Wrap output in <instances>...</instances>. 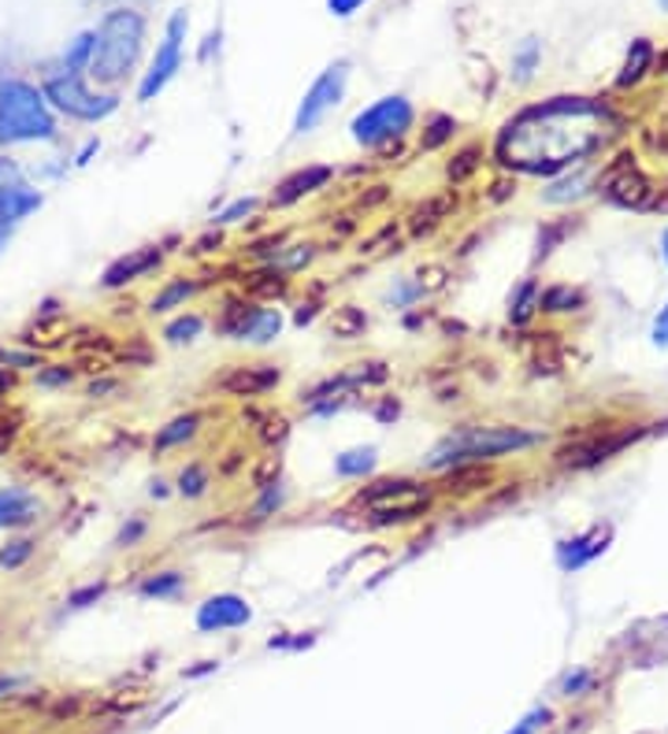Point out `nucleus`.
I'll return each mask as SVG.
<instances>
[{"label":"nucleus","mask_w":668,"mask_h":734,"mask_svg":"<svg viewBox=\"0 0 668 734\" xmlns=\"http://www.w3.org/2000/svg\"><path fill=\"white\" fill-rule=\"evenodd\" d=\"M606 120V108L583 97H557L543 108L524 112L505 126L497 156L527 175H557L572 159H583L602 145L594 123Z\"/></svg>","instance_id":"nucleus-1"},{"label":"nucleus","mask_w":668,"mask_h":734,"mask_svg":"<svg viewBox=\"0 0 668 734\" xmlns=\"http://www.w3.org/2000/svg\"><path fill=\"white\" fill-rule=\"evenodd\" d=\"M145 41V19L131 12V8H115L101 19L97 34H93V56L90 71L97 82H120L134 71L137 56H142Z\"/></svg>","instance_id":"nucleus-2"},{"label":"nucleus","mask_w":668,"mask_h":734,"mask_svg":"<svg viewBox=\"0 0 668 734\" xmlns=\"http://www.w3.org/2000/svg\"><path fill=\"white\" fill-rule=\"evenodd\" d=\"M52 137H56V120L49 112L45 93L23 79L0 82V145L52 142Z\"/></svg>","instance_id":"nucleus-3"},{"label":"nucleus","mask_w":668,"mask_h":734,"mask_svg":"<svg viewBox=\"0 0 668 734\" xmlns=\"http://www.w3.org/2000/svg\"><path fill=\"white\" fill-rule=\"evenodd\" d=\"M538 445V434L520 431V427H469L453 438H445L442 445H434V453L428 456L431 467H458V464H472V461H494L502 453H516V449H532Z\"/></svg>","instance_id":"nucleus-4"},{"label":"nucleus","mask_w":668,"mask_h":734,"mask_svg":"<svg viewBox=\"0 0 668 734\" xmlns=\"http://www.w3.org/2000/svg\"><path fill=\"white\" fill-rule=\"evenodd\" d=\"M41 93H45V101L56 112H68V115H74V120H86V123L109 120V115L120 108V101H115V97H97V93H93L86 82H82L79 71L52 74Z\"/></svg>","instance_id":"nucleus-5"},{"label":"nucleus","mask_w":668,"mask_h":734,"mask_svg":"<svg viewBox=\"0 0 668 734\" xmlns=\"http://www.w3.org/2000/svg\"><path fill=\"white\" fill-rule=\"evenodd\" d=\"M412 120H417V112H412V104L405 97H383V101L371 104V108L360 112L349 131H353L360 145L379 148L387 142H398V137L412 126Z\"/></svg>","instance_id":"nucleus-6"},{"label":"nucleus","mask_w":668,"mask_h":734,"mask_svg":"<svg viewBox=\"0 0 668 734\" xmlns=\"http://www.w3.org/2000/svg\"><path fill=\"white\" fill-rule=\"evenodd\" d=\"M357 502L379 519H412L431 505V494L423 486L409 483V478H383V483L360 489Z\"/></svg>","instance_id":"nucleus-7"},{"label":"nucleus","mask_w":668,"mask_h":734,"mask_svg":"<svg viewBox=\"0 0 668 734\" xmlns=\"http://www.w3.org/2000/svg\"><path fill=\"white\" fill-rule=\"evenodd\" d=\"M346 79H349V63L338 60V63H331V68L320 74V79L312 82L309 93H305V101H301V108H297V120H294L297 134H309V131H316V126L323 123V115L331 112L338 101H342Z\"/></svg>","instance_id":"nucleus-8"},{"label":"nucleus","mask_w":668,"mask_h":734,"mask_svg":"<svg viewBox=\"0 0 668 734\" xmlns=\"http://www.w3.org/2000/svg\"><path fill=\"white\" fill-rule=\"evenodd\" d=\"M183 41H186V12H175L167 19V34H164V45L156 49L153 63H148L142 86H137V101H153L156 93H161L167 82L175 79V71L183 68Z\"/></svg>","instance_id":"nucleus-9"},{"label":"nucleus","mask_w":668,"mask_h":734,"mask_svg":"<svg viewBox=\"0 0 668 734\" xmlns=\"http://www.w3.org/2000/svg\"><path fill=\"white\" fill-rule=\"evenodd\" d=\"M602 194L617 208H635V211H650L657 200V189L646 183V175L631 164V156H620L609 167L606 178H602Z\"/></svg>","instance_id":"nucleus-10"},{"label":"nucleus","mask_w":668,"mask_h":734,"mask_svg":"<svg viewBox=\"0 0 668 734\" xmlns=\"http://www.w3.org/2000/svg\"><path fill=\"white\" fill-rule=\"evenodd\" d=\"M643 427L639 431H620V434H598V438H583V442H572L565 449L557 453V464L561 467H594L602 461H609V456H617L620 449H628L631 442L643 438Z\"/></svg>","instance_id":"nucleus-11"},{"label":"nucleus","mask_w":668,"mask_h":734,"mask_svg":"<svg viewBox=\"0 0 668 734\" xmlns=\"http://www.w3.org/2000/svg\"><path fill=\"white\" fill-rule=\"evenodd\" d=\"M38 208H41V194L27 183V175L19 172L12 159H0V216L8 223H19Z\"/></svg>","instance_id":"nucleus-12"},{"label":"nucleus","mask_w":668,"mask_h":734,"mask_svg":"<svg viewBox=\"0 0 668 734\" xmlns=\"http://www.w3.org/2000/svg\"><path fill=\"white\" fill-rule=\"evenodd\" d=\"M609 538H613V527L606 524V527H590V530H583V535H576V538H565L557 546V568L561 571H579V568H587V564L594 560V557H602V552L609 549Z\"/></svg>","instance_id":"nucleus-13"},{"label":"nucleus","mask_w":668,"mask_h":734,"mask_svg":"<svg viewBox=\"0 0 668 734\" xmlns=\"http://www.w3.org/2000/svg\"><path fill=\"white\" fill-rule=\"evenodd\" d=\"M249 623V604L235 598V593H219V598H208L197 609V627L201 631H227V627H241Z\"/></svg>","instance_id":"nucleus-14"},{"label":"nucleus","mask_w":668,"mask_h":734,"mask_svg":"<svg viewBox=\"0 0 668 734\" xmlns=\"http://www.w3.org/2000/svg\"><path fill=\"white\" fill-rule=\"evenodd\" d=\"M331 167H320V164H312V167H301V172H294L290 178H282L279 186H275V194H271V205L275 208H286V205H294V200H301V197H309V194H316V189H323L327 183H331Z\"/></svg>","instance_id":"nucleus-15"},{"label":"nucleus","mask_w":668,"mask_h":734,"mask_svg":"<svg viewBox=\"0 0 668 734\" xmlns=\"http://www.w3.org/2000/svg\"><path fill=\"white\" fill-rule=\"evenodd\" d=\"M279 368H268V364H260V368H235V371H227V375L219 379V390H227V393H235V397H260V393H268V390H275L279 386Z\"/></svg>","instance_id":"nucleus-16"},{"label":"nucleus","mask_w":668,"mask_h":734,"mask_svg":"<svg viewBox=\"0 0 668 734\" xmlns=\"http://www.w3.org/2000/svg\"><path fill=\"white\" fill-rule=\"evenodd\" d=\"M161 263V249L156 245H148V249H134V252H126V257H120L115 263H109V271H104V286L109 290H115V286H126V282H134V279H142V275H148Z\"/></svg>","instance_id":"nucleus-17"},{"label":"nucleus","mask_w":668,"mask_h":734,"mask_svg":"<svg viewBox=\"0 0 668 734\" xmlns=\"http://www.w3.org/2000/svg\"><path fill=\"white\" fill-rule=\"evenodd\" d=\"M38 497L27 489H0V527H27L38 519Z\"/></svg>","instance_id":"nucleus-18"},{"label":"nucleus","mask_w":668,"mask_h":734,"mask_svg":"<svg viewBox=\"0 0 668 734\" xmlns=\"http://www.w3.org/2000/svg\"><path fill=\"white\" fill-rule=\"evenodd\" d=\"M264 308L257 304H246V301H230L227 312L219 319V331L230 334V338H253V327H257Z\"/></svg>","instance_id":"nucleus-19"},{"label":"nucleus","mask_w":668,"mask_h":734,"mask_svg":"<svg viewBox=\"0 0 668 734\" xmlns=\"http://www.w3.org/2000/svg\"><path fill=\"white\" fill-rule=\"evenodd\" d=\"M491 467H483V464H458V467H450L445 472V489H458V494H472V489H483L486 483H491Z\"/></svg>","instance_id":"nucleus-20"},{"label":"nucleus","mask_w":668,"mask_h":734,"mask_svg":"<svg viewBox=\"0 0 668 734\" xmlns=\"http://www.w3.org/2000/svg\"><path fill=\"white\" fill-rule=\"evenodd\" d=\"M650 63H654V49H650V41L639 38V41H635V45H631V52H628V63H624V71H620L617 86H620V90L635 86V82H639L643 74L650 71Z\"/></svg>","instance_id":"nucleus-21"},{"label":"nucleus","mask_w":668,"mask_h":734,"mask_svg":"<svg viewBox=\"0 0 668 734\" xmlns=\"http://www.w3.org/2000/svg\"><path fill=\"white\" fill-rule=\"evenodd\" d=\"M587 304V297L572 286H549V290L538 293V308L543 312H576V308Z\"/></svg>","instance_id":"nucleus-22"},{"label":"nucleus","mask_w":668,"mask_h":734,"mask_svg":"<svg viewBox=\"0 0 668 734\" xmlns=\"http://www.w3.org/2000/svg\"><path fill=\"white\" fill-rule=\"evenodd\" d=\"M364 327H368V319H364V312H360V308H353V304L335 308V316H331L335 338H357V334H364Z\"/></svg>","instance_id":"nucleus-23"},{"label":"nucleus","mask_w":668,"mask_h":734,"mask_svg":"<svg viewBox=\"0 0 668 734\" xmlns=\"http://www.w3.org/2000/svg\"><path fill=\"white\" fill-rule=\"evenodd\" d=\"M197 423H201V416H194V412H189V416H178L175 423H167V427L156 434V449H172V445H178V442H186V438H194L197 434Z\"/></svg>","instance_id":"nucleus-24"},{"label":"nucleus","mask_w":668,"mask_h":734,"mask_svg":"<svg viewBox=\"0 0 668 734\" xmlns=\"http://www.w3.org/2000/svg\"><path fill=\"white\" fill-rule=\"evenodd\" d=\"M246 290L257 297H282L286 293V279L279 268H264L257 275H246Z\"/></svg>","instance_id":"nucleus-25"},{"label":"nucleus","mask_w":668,"mask_h":734,"mask_svg":"<svg viewBox=\"0 0 668 734\" xmlns=\"http://www.w3.org/2000/svg\"><path fill=\"white\" fill-rule=\"evenodd\" d=\"M371 467H376V449H353V453H342L335 461V472L342 478H357V475H368Z\"/></svg>","instance_id":"nucleus-26"},{"label":"nucleus","mask_w":668,"mask_h":734,"mask_svg":"<svg viewBox=\"0 0 668 734\" xmlns=\"http://www.w3.org/2000/svg\"><path fill=\"white\" fill-rule=\"evenodd\" d=\"M194 290H197V282H186V279H178V282H172V286H164V290L153 297L148 312H172L175 304H183L186 297H194Z\"/></svg>","instance_id":"nucleus-27"},{"label":"nucleus","mask_w":668,"mask_h":734,"mask_svg":"<svg viewBox=\"0 0 668 734\" xmlns=\"http://www.w3.org/2000/svg\"><path fill=\"white\" fill-rule=\"evenodd\" d=\"M535 308H538V286H535L532 279H527V282L516 290L513 308H508V316H513V323H527V319L535 316Z\"/></svg>","instance_id":"nucleus-28"},{"label":"nucleus","mask_w":668,"mask_h":734,"mask_svg":"<svg viewBox=\"0 0 668 734\" xmlns=\"http://www.w3.org/2000/svg\"><path fill=\"white\" fill-rule=\"evenodd\" d=\"M178 590H183V576L178 571H164V576L142 582V598H175Z\"/></svg>","instance_id":"nucleus-29"},{"label":"nucleus","mask_w":668,"mask_h":734,"mask_svg":"<svg viewBox=\"0 0 668 734\" xmlns=\"http://www.w3.org/2000/svg\"><path fill=\"white\" fill-rule=\"evenodd\" d=\"M453 131H458V123L450 120V115H434V120L428 123V131H423L420 137V148H439L453 137Z\"/></svg>","instance_id":"nucleus-30"},{"label":"nucleus","mask_w":668,"mask_h":734,"mask_svg":"<svg viewBox=\"0 0 668 734\" xmlns=\"http://www.w3.org/2000/svg\"><path fill=\"white\" fill-rule=\"evenodd\" d=\"M475 167H480V148H461V153L450 159V167H445V178H450V183H464L469 175H475Z\"/></svg>","instance_id":"nucleus-31"},{"label":"nucleus","mask_w":668,"mask_h":734,"mask_svg":"<svg viewBox=\"0 0 668 734\" xmlns=\"http://www.w3.org/2000/svg\"><path fill=\"white\" fill-rule=\"evenodd\" d=\"M205 486H208V475H205V467H197V464H189L186 472L178 475V494L183 497H201Z\"/></svg>","instance_id":"nucleus-32"},{"label":"nucleus","mask_w":668,"mask_h":734,"mask_svg":"<svg viewBox=\"0 0 668 734\" xmlns=\"http://www.w3.org/2000/svg\"><path fill=\"white\" fill-rule=\"evenodd\" d=\"M30 552H34V541H27V538H19V541H12V546H4L0 549V568H23V564L30 560Z\"/></svg>","instance_id":"nucleus-33"},{"label":"nucleus","mask_w":668,"mask_h":734,"mask_svg":"<svg viewBox=\"0 0 668 734\" xmlns=\"http://www.w3.org/2000/svg\"><path fill=\"white\" fill-rule=\"evenodd\" d=\"M201 327H205V323H201V316H183V319H175V323L167 327L164 338H167V342H175V345H178V342H189V338L201 334Z\"/></svg>","instance_id":"nucleus-34"},{"label":"nucleus","mask_w":668,"mask_h":734,"mask_svg":"<svg viewBox=\"0 0 668 734\" xmlns=\"http://www.w3.org/2000/svg\"><path fill=\"white\" fill-rule=\"evenodd\" d=\"M445 208H450V200H428V205L417 208V216H412V219H417V223H412V230H417V234L431 230L434 223L445 216Z\"/></svg>","instance_id":"nucleus-35"},{"label":"nucleus","mask_w":668,"mask_h":734,"mask_svg":"<svg viewBox=\"0 0 668 734\" xmlns=\"http://www.w3.org/2000/svg\"><path fill=\"white\" fill-rule=\"evenodd\" d=\"M282 331V319H279V312H271V308H264L260 312V319H257V327H253V342H271L275 334Z\"/></svg>","instance_id":"nucleus-36"},{"label":"nucleus","mask_w":668,"mask_h":734,"mask_svg":"<svg viewBox=\"0 0 668 734\" xmlns=\"http://www.w3.org/2000/svg\"><path fill=\"white\" fill-rule=\"evenodd\" d=\"M535 63H538V41H527V45L520 49V56H516V79H520V82L532 79Z\"/></svg>","instance_id":"nucleus-37"},{"label":"nucleus","mask_w":668,"mask_h":734,"mask_svg":"<svg viewBox=\"0 0 668 734\" xmlns=\"http://www.w3.org/2000/svg\"><path fill=\"white\" fill-rule=\"evenodd\" d=\"M275 260H279V268H290V271H294V268H305V263L312 260V245H294L290 252H279Z\"/></svg>","instance_id":"nucleus-38"},{"label":"nucleus","mask_w":668,"mask_h":734,"mask_svg":"<svg viewBox=\"0 0 668 734\" xmlns=\"http://www.w3.org/2000/svg\"><path fill=\"white\" fill-rule=\"evenodd\" d=\"M279 502H282V489H279V483L264 486V497H260V505H257V519L268 516L271 508H279Z\"/></svg>","instance_id":"nucleus-39"},{"label":"nucleus","mask_w":668,"mask_h":734,"mask_svg":"<svg viewBox=\"0 0 668 734\" xmlns=\"http://www.w3.org/2000/svg\"><path fill=\"white\" fill-rule=\"evenodd\" d=\"M253 208H257V200H253V197L235 200V205H230L227 211H219V219H216V223H235V219H241V216H249Z\"/></svg>","instance_id":"nucleus-40"},{"label":"nucleus","mask_w":668,"mask_h":734,"mask_svg":"<svg viewBox=\"0 0 668 734\" xmlns=\"http://www.w3.org/2000/svg\"><path fill=\"white\" fill-rule=\"evenodd\" d=\"M260 438H264V442H282V438H286V420H282V416H268V420H264Z\"/></svg>","instance_id":"nucleus-41"},{"label":"nucleus","mask_w":668,"mask_h":734,"mask_svg":"<svg viewBox=\"0 0 668 734\" xmlns=\"http://www.w3.org/2000/svg\"><path fill=\"white\" fill-rule=\"evenodd\" d=\"M565 230H568L565 223H561V227H549L543 238H538V257H549V252H554V245L565 238Z\"/></svg>","instance_id":"nucleus-42"},{"label":"nucleus","mask_w":668,"mask_h":734,"mask_svg":"<svg viewBox=\"0 0 668 734\" xmlns=\"http://www.w3.org/2000/svg\"><path fill=\"white\" fill-rule=\"evenodd\" d=\"M442 282H445V271L442 268H423L420 271V290H442Z\"/></svg>","instance_id":"nucleus-43"},{"label":"nucleus","mask_w":668,"mask_h":734,"mask_svg":"<svg viewBox=\"0 0 668 734\" xmlns=\"http://www.w3.org/2000/svg\"><path fill=\"white\" fill-rule=\"evenodd\" d=\"M546 720H549V712H546V709H535V712H532V716H527L524 723H520V727H516V731H508V734H535L538 727H543V723H546Z\"/></svg>","instance_id":"nucleus-44"},{"label":"nucleus","mask_w":668,"mask_h":734,"mask_svg":"<svg viewBox=\"0 0 668 734\" xmlns=\"http://www.w3.org/2000/svg\"><path fill=\"white\" fill-rule=\"evenodd\" d=\"M101 593H104V587H86V590L71 593V598H68V604H71V609H86V604H90V601H97Z\"/></svg>","instance_id":"nucleus-45"},{"label":"nucleus","mask_w":668,"mask_h":734,"mask_svg":"<svg viewBox=\"0 0 668 734\" xmlns=\"http://www.w3.org/2000/svg\"><path fill=\"white\" fill-rule=\"evenodd\" d=\"M327 8H331V15L346 19V15H353L357 8H364V0H327Z\"/></svg>","instance_id":"nucleus-46"},{"label":"nucleus","mask_w":668,"mask_h":734,"mask_svg":"<svg viewBox=\"0 0 668 734\" xmlns=\"http://www.w3.org/2000/svg\"><path fill=\"white\" fill-rule=\"evenodd\" d=\"M587 683H590V672H576V675H568V679H565V686H561V694L572 697V694H579V690L587 686Z\"/></svg>","instance_id":"nucleus-47"},{"label":"nucleus","mask_w":668,"mask_h":734,"mask_svg":"<svg viewBox=\"0 0 668 734\" xmlns=\"http://www.w3.org/2000/svg\"><path fill=\"white\" fill-rule=\"evenodd\" d=\"M654 342H657V345H668V304L661 308V316L654 319Z\"/></svg>","instance_id":"nucleus-48"},{"label":"nucleus","mask_w":668,"mask_h":734,"mask_svg":"<svg viewBox=\"0 0 668 734\" xmlns=\"http://www.w3.org/2000/svg\"><path fill=\"white\" fill-rule=\"evenodd\" d=\"M387 194H390L387 186H371V194H368V197H360V208H376V205H383Z\"/></svg>","instance_id":"nucleus-49"},{"label":"nucleus","mask_w":668,"mask_h":734,"mask_svg":"<svg viewBox=\"0 0 668 734\" xmlns=\"http://www.w3.org/2000/svg\"><path fill=\"white\" fill-rule=\"evenodd\" d=\"M142 530H145V524H131V527H123V530H120V546H134V541L142 538Z\"/></svg>","instance_id":"nucleus-50"},{"label":"nucleus","mask_w":668,"mask_h":734,"mask_svg":"<svg viewBox=\"0 0 668 734\" xmlns=\"http://www.w3.org/2000/svg\"><path fill=\"white\" fill-rule=\"evenodd\" d=\"M312 316H316V304H301L297 308V316H294V323L305 327V323H312Z\"/></svg>","instance_id":"nucleus-51"},{"label":"nucleus","mask_w":668,"mask_h":734,"mask_svg":"<svg viewBox=\"0 0 668 734\" xmlns=\"http://www.w3.org/2000/svg\"><path fill=\"white\" fill-rule=\"evenodd\" d=\"M71 379V371L68 368H60V371H49V375H41V382H45V386H56V382H68Z\"/></svg>","instance_id":"nucleus-52"},{"label":"nucleus","mask_w":668,"mask_h":734,"mask_svg":"<svg viewBox=\"0 0 668 734\" xmlns=\"http://www.w3.org/2000/svg\"><path fill=\"white\" fill-rule=\"evenodd\" d=\"M508 194H513V183H494V194H491V200H505Z\"/></svg>","instance_id":"nucleus-53"},{"label":"nucleus","mask_w":668,"mask_h":734,"mask_svg":"<svg viewBox=\"0 0 668 734\" xmlns=\"http://www.w3.org/2000/svg\"><path fill=\"white\" fill-rule=\"evenodd\" d=\"M212 245H216V249H219V234H216V238H212V234H208V238H201L194 252H212Z\"/></svg>","instance_id":"nucleus-54"},{"label":"nucleus","mask_w":668,"mask_h":734,"mask_svg":"<svg viewBox=\"0 0 668 734\" xmlns=\"http://www.w3.org/2000/svg\"><path fill=\"white\" fill-rule=\"evenodd\" d=\"M8 234H12V223H8L4 216H0V245L8 241Z\"/></svg>","instance_id":"nucleus-55"},{"label":"nucleus","mask_w":668,"mask_h":734,"mask_svg":"<svg viewBox=\"0 0 668 734\" xmlns=\"http://www.w3.org/2000/svg\"><path fill=\"white\" fill-rule=\"evenodd\" d=\"M390 416H398V404H383V409H379V420H390Z\"/></svg>","instance_id":"nucleus-56"},{"label":"nucleus","mask_w":668,"mask_h":734,"mask_svg":"<svg viewBox=\"0 0 668 734\" xmlns=\"http://www.w3.org/2000/svg\"><path fill=\"white\" fill-rule=\"evenodd\" d=\"M661 252H665V260H668V230H665V241H661Z\"/></svg>","instance_id":"nucleus-57"},{"label":"nucleus","mask_w":668,"mask_h":734,"mask_svg":"<svg viewBox=\"0 0 668 734\" xmlns=\"http://www.w3.org/2000/svg\"><path fill=\"white\" fill-rule=\"evenodd\" d=\"M4 390H8V379H4V371H0V393H4Z\"/></svg>","instance_id":"nucleus-58"},{"label":"nucleus","mask_w":668,"mask_h":734,"mask_svg":"<svg viewBox=\"0 0 668 734\" xmlns=\"http://www.w3.org/2000/svg\"><path fill=\"white\" fill-rule=\"evenodd\" d=\"M661 8H665V12H668V0H661Z\"/></svg>","instance_id":"nucleus-59"}]
</instances>
